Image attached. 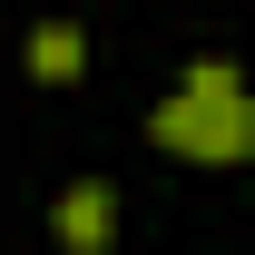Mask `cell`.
I'll return each instance as SVG.
<instances>
[{
  "label": "cell",
  "mask_w": 255,
  "mask_h": 255,
  "mask_svg": "<svg viewBox=\"0 0 255 255\" xmlns=\"http://www.w3.org/2000/svg\"><path fill=\"white\" fill-rule=\"evenodd\" d=\"M147 137L196 167H255V79L236 59H196L177 89L147 108Z\"/></svg>",
  "instance_id": "cell-1"
},
{
  "label": "cell",
  "mask_w": 255,
  "mask_h": 255,
  "mask_svg": "<svg viewBox=\"0 0 255 255\" xmlns=\"http://www.w3.org/2000/svg\"><path fill=\"white\" fill-rule=\"evenodd\" d=\"M49 236H59V255H108V246H118V196H108V177H79V187H59V206H49Z\"/></svg>",
  "instance_id": "cell-2"
},
{
  "label": "cell",
  "mask_w": 255,
  "mask_h": 255,
  "mask_svg": "<svg viewBox=\"0 0 255 255\" xmlns=\"http://www.w3.org/2000/svg\"><path fill=\"white\" fill-rule=\"evenodd\" d=\"M79 69H89V30H79V20H39V30H30V79L69 89Z\"/></svg>",
  "instance_id": "cell-3"
}]
</instances>
